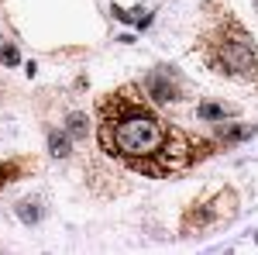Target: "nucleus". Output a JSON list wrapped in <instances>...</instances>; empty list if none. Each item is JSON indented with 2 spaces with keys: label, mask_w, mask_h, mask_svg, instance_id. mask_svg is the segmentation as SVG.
I'll return each instance as SVG.
<instances>
[{
  "label": "nucleus",
  "mask_w": 258,
  "mask_h": 255,
  "mask_svg": "<svg viewBox=\"0 0 258 255\" xmlns=\"http://www.w3.org/2000/svg\"><path fill=\"white\" fill-rule=\"evenodd\" d=\"M97 141L110 159L141 176H172L210 156L214 145L172 128L135 86L110 90L97 104Z\"/></svg>",
  "instance_id": "1"
},
{
  "label": "nucleus",
  "mask_w": 258,
  "mask_h": 255,
  "mask_svg": "<svg viewBox=\"0 0 258 255\" xmlns=\"http://www.w3.org/2000/svg\"><path fill=\"white\" fill-rule=\"evenodd\" d=\"M203 59L220 76L234 79H255L258 76V48L251 35L238 24V18H220L200 41Z\"/></svg>",
  "instance_id": "2"
},
{
  "label": "nucleus",
  "mask_w": 258,
  "mask_h": 255,
  "mask_svg": "<svg viewBox=\"0 0 258 255\" xmlns=\"http://www.w3.org/2000/svg\"><path fill=\"white\" fill-rule=\"evenodd\" d=\"M234 203H238V196L227 186L217 190V193H210V196H197L186 207V214H182V235H200L207 228L224 224L227 217H234Z\"/></svg>",
  "instance_id": "3"
},
{
  "label": "nucleus",
  "mask_w": 258,
  "mask_h": 255,
  "mask_svg": "<svg viewBox=\"0 0 258 255\" xmlns=\"http://www.w3.org/2000/svg\"><path fill=\"white\" fill-rule=\"evenodd\" d=\"M145 90H148V97L155 100V104H169V100H179V97H182V93H179L176 73H169L165 66L152 69V73L145 76Z\"/></svg>",
  "instance_id": "4"
},
{
  "label": "nucleus",
  "mask_w": 258,
  "mask_h": 255,
  "mask_svg": "<svg viewBox=\"0 0 258 255\" xmlns=\"http://www.w3.org/2000/svg\"><path fill=\"white\" fill-rule=\"evenodd\" d=\"M200 121H231L234 118V107L231 104H220V100H203L197 107Z\"/></svg>",
  "instance_id": "5"
},
{
  "label": "nucleus",
  "mask_w": 258,
  "mask_h": 255,
  "mask_svg": "<svg viewBox=\"0 0 258 255\" xmlns=\"http://www.w3.org/2000/svg\"><path fill=\"white\" fill-rule=\"evenodd\" d=\"M41 214H45V207H41L38 196H24V200L18 203V217L24 221V224H38Z\"/></svg>",
  "instance_id": "6"
},
{
  "label": "nucleus",
  "mask_w": 258,
  "mask_h": 255,
  "mask_svg": "<svg viewBox=\"0 0 258 255\" xmlns=\"http://www.w3.org/2000/svg\"><path fill=\"white\" fill-rule=\"evenodd\" d=\"M48 152L55 159H66L69 152H73V141H69V135H62V131H52L48 135Z\"/></svg>",
  "instance_id": "7"
},
{
  "label": "nucleus",
  "mask_w": 258,
  "mask_h": 255,
  "mask_svg": "<svg viewBox=\"0 0 258 255\" xmlns=\"http://www.w3.org/2000/svg\"><path fill=\"white\" fill-rule=\"evenodd\" d=\"M24 159H11V162H0V186H7L11 179H21V173H24Z\"/></svg>",
  "instance_id": "8"
},
{
  "label": "nucleus",
  "mask_w": 258,
  "mask_h": 255,
  "mask_svg": "<svg viewBox=\"0 0 258 255\" xmlns=\"http://www.w3.org/2000/svg\"><path fill=\"white\" fill-rule=\"evenodd\" d=\"M66 128H69V135H73V138H86V135H90V124H86L83 114H73V118L66 121Z\"/></svg>",
  "instance_id": "9"
},
{
  "label": "nucleus",
  "mask_w": 258,
  "mask_h": 255,
  "mask_svg": "<svg viewBox=\"0 0 258 255\" xmlns=\"http://www.w3.org/2000/svg\"><path fill=\"white\" fill-rule=\"evenodd\" d=\"M0 59H4V66H18V48H14V45H4V48H0Z\"/></svg>",
  "instance_id": "10"
}]
</instances>
